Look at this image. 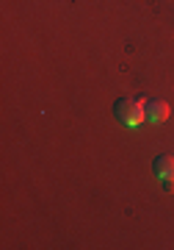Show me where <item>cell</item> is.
Returning a JSON list of instances; mask_svg holds the SVG:
<instances>
[{
	"mask_svg": "<svg viewBox=\"0 0 174 250\" xmlns=\"http://www.w3.org/2000/svg\"><path fill=\"white\" fill-rule=\"evenodd\" d=\"M147 100H133V98H119L116 100V106H113V114L119 123H124L127 128H139L144 120H147Z\"/></svg>",
	"mask_w": 174,
	"mask_h": 250,
	"instance_id": "cell-1",
	"label": "cell"
},
{
	"mask_svg": "<svg viewBox=\"0 0 174 250\" xmlns=\"http://www.w3.org/2000/svg\"><path fill=\"white\" fill-rule=\"evenodd\" d=\"M144 111H147L149 123H166V120H169V103H166V100H160V98L147 100Z\"/></svg>",
	"mask_w": 174,
	"mask_h": 250,
	"instance_id": "cell-3",
	"label": "cell"
},
{
	"mask_svg": "<svg viewBox=\"0 0 174 250\" xmlns=\"http://www.w3.org/2000/svg\"><path fill=\"white\" fill-rule=\"evenodd\" d=\"M152 170L160 181H163V189L166 192H174V156H157Z\"/></svg>",
	"mask_w": 174,
	"mask_h": 250,
	"instance_id": "cell-2",
	"label": "cell"
}]
</instances>
